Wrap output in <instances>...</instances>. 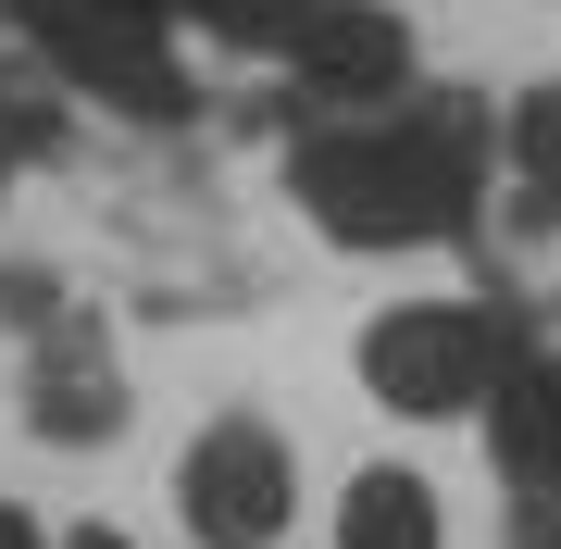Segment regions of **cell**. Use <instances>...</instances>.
<instances>
[{
	"label": "cell",
	"mask_w": 561,
	"mask_h": 549,
	"mask_svg": "<svg viewBox=\"0 0 561 549\" xmlns=\"http://www.w3.org/2000/svg\"><path fill=\"white\" fill-rule=\"evenodd\" d=\"M62 549H125V537H113V525H76V537H62Z\"/></svg>",
	"instance_id": "13"
},
{
	"label": "cell",
	"mask_w": 561,
	"mask_h": 549,
	"mask_svg": "<svg viewBox=\"0 0 561 549\" xmlns=\"http://www.w3.org/2000/svg\"><path fill=\"white\" fill-rule=\"evenodd\" d=\"M175 500L213 549H275L287 537V500H300V462H287L275 425H213L201 449L175 462Z\"/></svg>",
	"instance_id": "4"
},
{
	"label": "cell",
	"mask_w": 561,
	"mask_h": 549,
	"mask_svg": "<svg viewBox=\"0 0 561 549\" xmlns=\"http://www.w3.org/2000/svg\"><path fill=\"white\" fill-rule=\"evenodd\" d=\"M0 549H38V525H25V512H13V500H0Z\"/></svg>",
	"instance_id": "12"
},
{
	"label": "cell",
	"mask_w": 561,
	"mask_h": 549,
	"mask_svg": "<svg viewBox=\"0 0 561 549\" xmlns=\"http://www.w3.org/2000/svg\"><path fill=\"white\" fill-rule=\"evenodd\" d=\"M300 213L324 225L337 250H424V238H461L474 225V113H350L300 138Z\"/></svg>",
	"instance_id": "1"
},
{
	"label": "cell",
	"mask_w": 561,
	"mask_h": 549,
	"mask_svg": "<svg viewBox=\"0 0 561 549\" xmlns=\"http://www.w3.org/2000/svg\"><path fill=\"white\" fill-rule=\"evenodd\" d=\"M486 449H500L512 500L524 512H561V363H500V387H486Z\"/></svg>",
	"instance_id": "6"
},
{
	"label": "cell",
	"mask_w": 561,
	"mask_h": 549,
	"mask_svg": "<svg viewBox=\"0 0 561 549\" xmlns=\"http://www.w3.org/2000/svg\"><path fill=\"white\" fill-rule=\"evenodd\" d=\"M337 549H437V488L375 462V474L337 500Z\"/></svg>",
	"instance_id": "8"
},
{
	"label": "cell",
	"mask_w": 561,
	"mask_h": 549,
	"mask_svg": "<svg viewBox=\"0 0 561 549\" xmlns=\"http://www.w3.org/2000/svg\"><path fill=\"white\" fill-rule=\"evenodd\" d=\"M512 363V338L486 325V312H461V300H424V312H387L375 338H362V387H375L387 412H474L486 387H500Z\"/></svg>",
	"instance_id": "3"
},
{
	"label": "cell",
	"mask_w": 561,
	"mask_h": 549,
	"mask_svg": "<svg viewBox=\"0 0 561 549\" xmlns=\"http://www.w3.org/2000/svg\"><path fill=\"white\" fill-rule=\"evenodd\" d=\"M512 175L537 201H561V88H524L512 101Z\"/></svg>",
	"instance_id": "10"
},
{
	"label": "cell",
	"mask_w": 561,
	"mask_h": 549,
	"mask_svg": "<svg viewBox=\"0 0 561 549\" xmlns=\"http://www.w3.org/2000/svg\"><path fill=\"white\" fill-rule=\"evenodd\" d=\"M25 425H38L50 449H101V437L125 425V375L101 363V338H88V325H50L38 375H25Z\"/></svg>",
	"instance_id": "7"
},
{
	"label": "cell",
	"mask_w": 561,
	"mask_h": 549,
	"mask_svg": "<svg viewBox=\"0 0 561 549\" xmlns=\"http://www.w3.org/2000/svg\"><path fill=\"white\" fill-rule=\"evenodd\" d=\"M287 62H300V101H324V113H375V101H400L412 38H400V13H387V0H312L300 38H287Z\"/></svg>",
	"instance_id": "5"
},
{
	"label": "cell",
	"mask_w": 561,
	"mask_h": 549,
	"mask_svg": "<svg viewBox=\"0 0 561 549\" xmlns=\"http://www.w3.org/2000/svg\"><path fill=\"white\" fill-rule=\"evenodd\" d=\"M50 76H0V187H13V163H38L50 150Z\"/></svg>",
	"instance_id": "11"
},
{
	"label": "cell",
	"mask_w": 561,
	"mask_h": 549,
	"mask_svg": "<svg viewBox=\"0 0 561 549\" xmlns=\"http://www.w3.org/2000/svg\"><path fill=\"white\" fill-rule=\"evenodd\" d=\"M38 62L62 88H88V101L113 113H187L175 88V50H162V25H175V0H13Z\"/></svg>",
	"instance_id": "2"
},
{
	"label": "cell",
	"mask_w": 561,
	"mask_h": 549,
	"mask_svg": "<svg viewBox=\"0 0 561 549\" xmlns=\"http://www.w3.org/2000/svg\"><path fill=\"white\" fill-rule=\"evenodd\" d=\"M175 13L201 25V38H225V50H287L312 0H175Z\"/></svg>",
	"instance_id": "9"
}]
</instances>
